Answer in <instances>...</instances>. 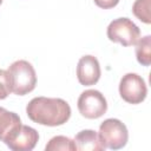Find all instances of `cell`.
Instances as JSON below:
<instances>
[{
	"label": "cell",
	"instance_id": "7",
	"mask_svg": "<svg viewBox=\"0 0 151 151\" xmlns=\"http://www.w3.org/2000/svg\"><path fill=\"white\" fill-rule=\"evenodd\" d=\"M38 140V131L31 126L21 124V126L5 140V144L13 151H31L35 147Z\"/></svg>",
	"mask_w": 151,
	"mask_h": 151
},
{
	"label": "cell",
	"instance_id": "3",
	"mask_svg": "<svg viewBox=\"0 0 151 151\" xmlns=\"http://www.w3.org/2000/svg\"><path fill=\"white\" fill-rule=\"evenodd\" d=\"M98 136L104 147L111 150L123 149L129 139V132L125 124L116 118L105 119L99 126Z\"/></svg>",
	"mask_w": 151,
	"mask_h": 151
},
{
	"label": "cell",
	"instance_id": "5",
	"mask_svg": "<svg viewBox=\"0 0 151 151\" xmlns=\"http://www.w3.org/2000/svg\"><path fill=\"white\" fill-rule=\"evenodd\" d=\"M77 106L80 114L87 119L100 118L107 111V101L104 94L97 90L84 91L78 98Z\"/></svg>",
	"mask_w": 151,
	"mask_h": 151
},
{
	"label": "cell",
	"instance_id": "13",
	"mask_svg": "<svg viewBox=\"0 0 151 151\" xmlns=\"http://www.w3.org/2000/svg\"><path fill=\"white\" fill-rule=\"evenodd\" d=\"M132 13L144 24L151 22L150 0H136L132 5Z\"/></svg>",
	"mask_w": 151,
	"mask_h": 151
},
{
	"label": "cell",
	"instance_id": "14",
	"mask_svg": "<svg viewBox=\"0 0 151 151\" xmlns=\"http://www.w3.org/2000/svg\"><path fill=\"white\" fill-rule=\"evenodd\" d=\"M11 85H9V78L6 70H0V100L7 98V96L11 93Z\"/></svg>",
	"mask_w": 151,
	"mask_h": 151
},
{
	"label": "cell",
	"instance_id": "11",
	"mask_svg": "<svg viewBox=\"0 0 151 151\" xmlns=\"http://www.w3.org/2000/svg\"><path fill=\"white\" fill-rule=\"evenodd\" d=\"M136 57L139 64L149 66L151 64V37L145 35L136 42Z\"/></svg>",
	"mask_w": 151,
	"mask_h": 151
},
{
	"label": "cell",
	"instance_id": "12",
	"mask_svg": "<svg viewBox=\"0 0 151 151\" xmlns=\"http://www.w3.org/2000/svg\"><path fill=\"white\" fill-rule=\"evenodd\" d=\"M46 151H76L77 146L74 140L65 136H55L50 139V142L45 146Z\"/></svg>",
	"mask_w": 151,
	"mask_h": 151
},
{
	"label": "cell",
	"instance_id": "10",
	"mask_svg": "<svg viewBox=\"0 0 151 151\" xmlns=\"http://www.w3.org/2000/svg\"><path fill=\"white\" fill-rule=\"evenodd\" d=\"M21 126L20 117L15 112H11L4 107H0V140H5Z\"/></svg>",
	"mask_w": 151,
	"mask_h": 151
},
{
	"label": "cell",
	"instance_id": "1",
	"mask_svg": "<svg viewBox=\"0 0 151 151\" xmlns=\"http://www.w3.org/2000/svg\"><path fill=\"white\" fill-rule=\"evenodd\" d=\"M28 118L40 125L59 126L65 124L71 117L68 103L61 98L35 97L26 106Z\"/></svg>",
	"mask_w": 151,
	"mask_h": 151
},
{
	"label": "cell",
	"instance_id": "2",
	"mask_svg": "<svg viewBox=\"0 0 151 151\" xmlns=\"http://www.w3.org/2000/svg\"><path fill=\"white\" fill-rule=\"evenodd\" d=\"M11 91L17 96L32 92L37 85L35 70L27 60H17L7 68Z\"/></svg>",
	"mask_w": 151,
	"mask_h": 151
},
{
	"label": "cell",
	"instance_id": "6",
	"mask_svg": "<svg viewBox=\"0 0 151 151\" xmlns=\"http://www.w3.org/2000/svg\"><path fill=\"white\" fill-rule=\"evenodd\" d=\"M119 94L129 104H140L147 94L145 80L137 73H126L120 79Z\"/></svg>",
	"mask_w": 151,
	"mask_h": 151
},
{
	"label": "cell",
	"instance_id": "9",
	"mask_svg": "<svg viewBox=\"0 0 151 151\" xmlns=\"http://www.w3.org/2000/svg\"><path fill=\"white\" fill-rule=\"evenodd\" d=\"M77 150L80 151H103L105 150L99 136L93 130H83L77 133L74 138Z\"/></svg>",
	"mask_w": 151,
	"mask_h": 151
},
{
	"label": "cell",
	"instance_id": "4",
	"mask_svg": "<svg viewBox=\"0 0 151 151\" xmlns=\"http://www.w3.org/2000/svg\"><path fill=\"white\" fill-rule=\"evenodd\" d=\"M106 34L113 42H119L123 46H132L140 38V29L131 19L118 18L109 24Z\"/></svg>",
	"mask_w": 151,
	"mask_h": 151
},
{
	"label": "cell",
	"instance_id": "15",
	"mask_svg": "<svg viewBox=\"0 0 151 151\" xmlns=\"http://www.w3.org/2000/svg\"><path fill=\"white\" fill-rule=\"evenodd\" d=\"M94 4L100 7V8H104V9H109V8H113L118 5L119 0H93Z\"/></svg>",
	"mask_w": 151,
	"mask_h": 151
},
{
	"label": "cell",
	"instance_id": "8",
	"mask_svg": "<svg viewBox=\"0 0 151 151\" xmlns=\"http://www.w3.org/2000/svg\"><path fill=\"white\" fill-rule=\"evenodd\" d=\"M100 74V65L96 57L88 54L79 59L77 65V78L81 85L91 86L97 84Z\"/></svg>",
	"mask_w": 151,
	"mask_h": 151
},
{
	"label": "cell",
	"instance_id": "16",
	"mask_svg": "<svg viewBox=\"0 0 151 151\" xmlns=\"http://www.w3.org/2000/svg\"><path fill=\"white\" fill-rule=\"evenodd\" d=\"M1 4H2V0H0V5H1Z\"/></svg>",
	"mask_w": 151,
	"mask_h": 151
}]
</instances>
